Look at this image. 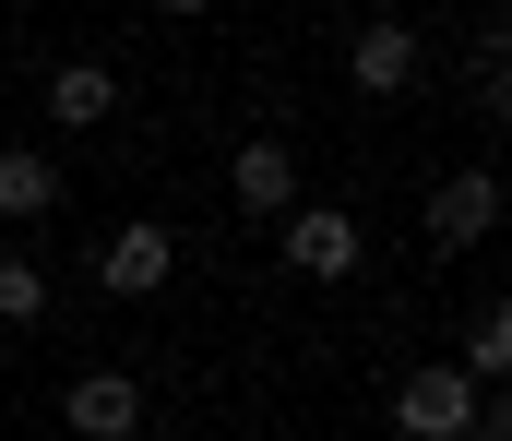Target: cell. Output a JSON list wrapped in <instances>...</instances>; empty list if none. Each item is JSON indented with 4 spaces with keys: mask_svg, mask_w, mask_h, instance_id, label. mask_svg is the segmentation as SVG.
I'll use <instances>...</instances> for the list:
<instances>
[{
    "mask_svg": "<svg viewBox=\"0 0 512 441\" xmlns=\"http://www.w3.org/2000/svg\"><path fill=\"white\" fill-rule=\"evenodd\" d=\"M227 191H239V215H274V227H286V215H298V155L274 144V132H251L239 167H227Z\"/></svg>",
    "mask_w": 512,
    "mask_h": 441,
    "instance_id": "7",
    "label": "cell"
},
{
    "mask_svg": "<svg viewBox=\"0 0 512 441\" xmlns=\"http://www.w3.org/2000/svg\"><path fill=\"white\" fill-rule=\"evenodd\" d=\"M417 60H429V36H417L405 12H382V24H358V36H346V84H358V96H405V84H417Z\"/></svg>",
    "mask_w": 512,
    "mask_h": 441,
    "instance_id": "4",
    "label": "cell"
},
{
    "mask_svg": "<svg viewBox=\"0 0 512 441\" xmlns=\"http://www.w3.org/2000/svg\"><path fill=\"white\" fill-rule=\"evenodd\" d=\"M489 227H501V179H489V167H453V179L429 191V251H477Z\"/></svg>",
    "mask_w": 512,
    "mask_h": 441,
    "instance_id": "6",
    "label": "cell"
},
{
    "mask_svg": "<svg viewBox=\"0 0 512 441\" xmlns=\"http://www.w3.org/2000/svg\"><path fill=\"white\" fill-rule=\"evenodd\" d=\"M60 430L72 441H131L143 430V382L131 370H72L60 382Z\"/></svg>",
    "mask_w": 512,
    "mask_h": 441,
    "instance_id": "3",
    "label": "cell"
},
{
    "mask_svg": "<svg viewBox=\"0 0 512 441\" xmlns=\"http://www.w3.org/2000/svg\"><path fill=\"white\" fill-rule=\"evenodd\" d=\"M512 370V310L501 298H489V310H477V322H465V382H477V394H489V382H501Z\"/></svg>",
    "mask_w": 512,
    "mask_h": 441,
    "instance_id": "10",
    "label": "cell"
},
{
    "mask_svg": "<svg viewBox=\"0 0 512 441\" xmlns=\"http://www.w3.org/2000/svg\"><path fill=\"white\" fill-rule=\"evenodd\" d=\"M0 322H48V263L36 251H0Z\"/></svg>",
    "mask_w": 512,
    "mask_h": 441,
    "instance_id": "11",
    "label": "cell"
},
{
    "mask_svg": "<svg viewBox=\"0 0 512 441\" xmlns=\"http://www.w3.org/2000/svg\"><path fill=\"white\" fill-rule=\"evenodd\" d=\"M167 263H179V239H167L155 215H131V227H108V251H96V287H108V298H155Z\"/></svg>",
    "mask_w": 512,
    "mask_h": 441,
    "instance_id": "5",
    "label": "cell"
},
{
    "mask_svg": "<svg viewBox=\"0 0 512 441\" xmlns=\"http://www.w3.org/2000/svg\"><path fill=\"white\" fill-rule=\"evenodd\" d=\"M393 430L405 441H465L477 430V382L465 370H405L393 382Z\"/></svg>",
    "mask_w": 512,
    "mask_h": 441,
    "instance_id": "2",
    "label": "cell"
},
{
    "mask_svg": "<svg viewBox=\"0 0 512 441\" xmlns=\"http://www.w3.org/2000/svg\"><path fill=\"white\" fill-rule=\"evenodd\" d=\"M358 263H370V227H358V203H298V215H286V275L334 287V275H358Z\"/></svg>",
    "mask_w": 512,
    "mask_h": 441,
    "instance_id": "1",
    "label": "cell"
},
{
    "mask_svg": "<svg viewBox=\"0 0 512 441\" xmlns=\"http://www.w3.org/2000/svg\"><path fill=\"white\" fill-rule=\"evenodd\" d=\"M60 155H36V144H0V227H48L60 215Z\"/></svg>",
    "mask_w": 512,
    "mask_h": 441,
    "instance_id": "8",
    "label": "cell"
},
{
    "mask_svg": "<svg viewBox=\"0 0 512 441\" xmlns=\"http://www.w3.org/2000/svg\"><path fill=\"white\" fill-rule=\"evenodd\" d=\"M48 108H60V132H96V120L120 108V72H108V60H60V72H48Z\"/></svg>",
    "mask_w": 512,
    "mask_h": 441,
    "instance_id": "9",
    "label": "cell"
}]
</instances>
